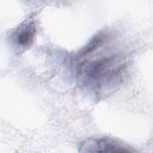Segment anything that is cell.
Returning <instances> with one entry per match:
<instances>
[{
  "label": "cell",
  "mask_w": 153,
  "mask_h": 153,
  "mask_svg": "<svg viewBox=\"0 0 153 153\" xmlns=\"http://www.w3.org/2000/svg\"><path fill=\"white\" fill-rule=\"evenodd\" d=\"M36 33L35 22L33 19H29L23 22L15 29L11 35L12 42L17 48L25 50L33 43Z\"/></svg>",
  "instance_id": "obj_3"
},
{
  "label": "cell",
  "mask_w": 153,
  "mask_h": 153,
  "mask_svg": "<svg viewBox=\"0 0 153 153\" xmlns=\"http://www.w3.org/2000/svg\"><path fill=\"white\" fill-rule=\"evenodd\" d=\"M106 39V35L105 34V33L100 32L97 34L79 52V57L83 58L93 53V52L102 46Z\"/></svg>",
  "instance_id": "obj_4"
},
{
  "label": "cell",
  "mask_w": 153,
  "mask_h": 153,
  "mask_svg": "<svg viewBox=\"0 0 153 153\" xmlns=\"http://www.w3.org/2000/svg\"><path fill=\"white\" fill-rule=\"evenodd\" d=\"M79 151L83 152H133L131 148L117 140L107 138L90 139L81 144Z\"/></svg>",
  "instance_id": "obj_2"
},
{
  "label": "cell",
  "mask_w": 153,
  "mask_h": 153,
  "mask_svg": "<svg viewBox=\"0 0 153 153\" xmlns=\"http://www.w3.org/2000/svg\"><path fill=\"white\" fill-rule=\"evenodd\" d=\"M126 68L125 62L117 55L101 56L82 62L78 76L85 87L101 95L118 86Z\"/></svg>",
  "instance_id": "obj_1"
}]
</instances>
